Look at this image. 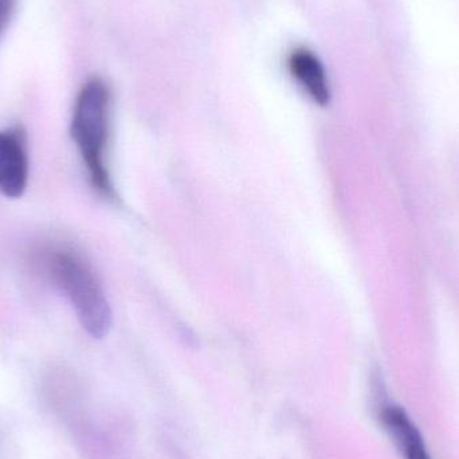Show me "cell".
I'll use <instances>...</instances> for the list:
<instances>
[{"instance_id": "cell-1", "label": "cell", "mask_w": 459, "mask_h": 459, "mask_svg": "<svg viewBox=\"0 0 459 459\" xmlns=\"http://www.w3.org/2000/svg\"><path fill=\"white\" fill-rule=\"evenodd\" d=\"M110 132V93L107 83L94 77L86 81L75 100L70 136L80 151L94 190L107 199L115 198L108 169Z\"/></svg>"}, {"instance_id": "cell-2", "label": "cell", "mask_w": 459, "mask_h": 459, "mask_svg": "<svg viewBox=\"0 0 459 459\" xmlns=\"http://www.w3.org/2000/svg\"><path fill=\"white\" fill-rule=\"evenodd\" d=\"M48 269L56 285L74 307L82 328L94 339L107 336L112 326V310L91 264L78 254L62 250L53 254Z\"/></svg>"}, {"instance_id": "cell-3", "label": "cell", "mask_w": 459, "mask_h": 459, "mask_svg": "<svg viewBox=\"0 0 459 459\" xmlns=\"http://www.w3.org/2000/svg\"><path fill=\"white\" fill-rule=\"evenodd\" d=\"M29 145L23 126L0 131V193L10 199L23 195L29 182Z\"/></svg>"}, {"instance_id": "cell-4", "label": "cell", "mask_w": 459, "mask_h": 459, "mask_svg": "<svg viewBox=\"0 0 459 459\" xmlns=\"http://www.w3.org/2000/svg\"><path fill=\"white\" fill-rule=\"evenodd\" d=\"M379 420L403 459H433L420 428L409 412L395 403L380 407Z\"/></svg>"}, {"instance_id": "cell-5", "label": "cell", "mask_w": 459, "mask_h": 459, "mask_svg": "<svg viewBox=\"0 0 459 459\" xmlns=\"http://www.w3.org/2000/svg\"><path fill=\"white\" fill-rule=\"evenodd\" d=\"M289 70L316 104H328L331 99L328 78L317 56L307 48H297L289 56Z\"/></svg>"}, {"instance_id": "cell-6", "label": "cell", "mask_w": 459, "mask_h": 459, "mask_svg": "<svg viewBox=\"0 0 459 459\" xmlns=\"http://www.w3.org/2000/svg\"><path fill=\"white\" fill-rule=\"evenodd\" d=\"M13 0H0V38L7 29L13 16Z\"/></svg>"}]
</instances>
